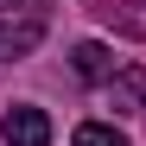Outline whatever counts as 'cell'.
Returning a JSON list of instances; mask_svg holds the SVG:
<instances>
[{
    "label": "cell",
    "mask_w": 146,
    "mask_h": 146,
    "mask_svg": "<svg viewBox=\"0 0 146 146\" xmlns=\"http://www.w3.org/2000/svg\"><path fill=\"white\" fill-rule=\"evenodd\" d=\"M44 26H51V7L44 0H0V64L32 57Z\"/></svg>",
    "instance_id": "6da1fadb"
},
{
    "label": "cell",
    "mask_w": 146,
    "mask_h": 146,
    "mask_svg": "<svg viewBox=\"0 0 146 146\" xmlns=\"http://www.w3.org/2000/svg\"><path fill=\"white\" fill-rule=\"evenodd\" d=\"M0 140L7 146H51V114L32 108V102H13L7 121H0Z\"/></svg>",
    "instance_id": "7a4b0ae2"
},
{
    "label": "cell",
    "mask_w": 146,
    "mask_h": 146,
    "mask_svg": "<svg viewBox=\"0 0 146 146\" xmlns=\"http://www.w3.org/2000/svg\"><path fill=\"white\" fill-rule=\"evenodd\" d=\"M70 64H76L83 83H114V51H108V44H95V38H83L76 51H70Z\"/></svg>",
    "instance_id": "3957f363"
},
{
    "label": "cell",
    "mask_w": 146,
    "mask_h": 146,
    "mask_svg": "<svg viewBox=\"0 0 146 146\" xmlns=\"http://www.w3.org/2000/svg\"><path fill=\"white\" fill-rule=\"evenodd\" d=\"M108 95H114V108H121V114H133V108H146V70H114V83H108Z\"/></svg>",
    "instance_id": "277c9868"
},
{
    "label": "cell",
    "mask_w": 146,
    "mask_h": 146,
    "mask_svg": "<svg viewBox=\"0 0 146 146\" xmlns=\"http://www.w3.org/2000/svg\"><path fill=\"white\" fill-rule=\"evenodd\" d=\"M70 146H127V133L108 127V121H83V127L70 133Z\"/></svg>",
    "instance_id": "5b68a950"
}]
</instances>
